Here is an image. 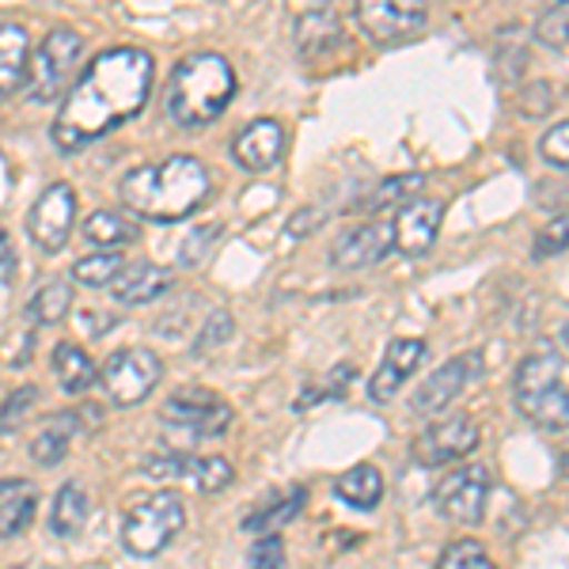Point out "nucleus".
<instances>
[{
  "mask_svg": "<svg viewBox=\"0 0 569 569\" xmlns=\"http://www.w3.org/2000/svg\"><path fill=\"white\" fill-rule=\"evenodd\" d=\"M220 236V228L217 224H206V228H194V232L187 236V240L179 243V251H176V259L179 266H198L201 259L209 254V247H213V240Z\"/></svg>",
  "mask_w": 569,
  "mask_h": 569,
  "instance_id": "obj_39",
  "label": "nucleus"
},
{
  "mask_svg": "<svg viewBox=\"0 0 569 569\" xmlns=\"http://www.w3.org/2000/svg\"><path fill=\"white\" fill-rule=\"evenodd\" d=\"M525 66H528L525 46H505V50H498V80H505V84L525 77Z\"/></svg>",
  "mask_w": 569,
  "mask_h": 569,
  "instance_id": "obj_43",
  "label": "nucleus"
},
{
  "mask_svg": "<svg viewBox=\"0 0 569 569\" xmlns=\"http://www.w3.org/2000/svg\"><path fill=\"white\" fill-rule=\"evenodd\" d=\"M517 410L539 429H569V388L562 376V361L555 353H528L512 380Z\"/></svg>",
  "mask_w": 569,
  "mask_h": 569,
  "instance_id": "obj_4",
  "label": "nucleus"
},
{
  "mask_svg": "<svg viewBox=\"0 0 569 569\" xmlns=\"http://www.w3.org/2000/svg\"><path fill=\"white\" fill-rule=\"evenodd\" d=\"M440 224H445V201L440 198H415L410 206H402L391 220L395 251L410 254V259L433 251Z\"/></svg>",
  "mask_w": 569,
  "mask_h": 569,
  "instance_id": "obj_15",
  "label": "nucleus"
},
{
  "mask_svg": "<svg viewBox=\"0 0 569 569\" xmlns=\"http://www.w3.org/2000/svg\"><path fill=\"white\" fill-rule=\"evenodd\" d=\"M536 39L550 46V50H566L569 46V0H558V4H550L539 12Z\"/></svg>",
  "mask_w": 569,
  "mask_h": 569,
  "instance_id": "obj_33",
  "label": "nucleus"
},
{
  "mask_svg": "<svg viewBox=\"0 0 569 569\" xmlns=\"http://www.w3.org/2000/svg\"><path fill=\"white\" fill-rule=\"evenodd\" d=\"M391 251H395L391 220H365V224L338 236L335 251H330V262H335L338 270H365V266L388 259Z\"/></svg>",
  "mask_w": 569,
  "mask_h": 569,
  "instance_id": "obj_16",
  "label": "nucleus"
},
{
  "mask_svg": "<svg viewBox=\"0 0 569 569\" xmlns=\"http://www.w3.org/2000/svg\"><path fill=\"white\" fill-rule=\"evenodd\" d=\"M479 426H475L471 415H448L426 426L421 433L415 437L410 445V456H415L418 467H440V463H452V460H463L479 448Z\"/></svg>",
  "mask_w": 569,
  "mask_h": 569,
  "instance_id": "obj_9",
  "label": "nucleus"
},
{
  "mask_svg": "<svg viewBox=\"0 0 569 569\" xmlns=\"http://www.w3.org/2000/svg\"><path fill=\"white\" fill-rule=\"evenodd\" d=\"M335 498L346 501L357 512H369L383 501V475L376 463H357L335 479Z\"/></svg>",
  "mask_w": 569,
  "mask_h": 569,
  "instance_id": "obj_24",
  "label": "nucleus"
},
{
  "mask_svg": "<svg viewBox=\"0 0 569 569\" xmlns=\"http://www.w3.org/2000/svg\"><path fill=\"white\" fill-rule=\"evenodd\" d=\"M171 281L176 278H171V270H163V266L133 262L118 273L114 284H110V297L122 308H144V305H152V300H160L163 292L171 289Z\"/></svg>",
  "mask_w": 569,
  "mask_h": 569,
  "instance_id": "obj_19",
  "label": "nucleus"
},
{
  "mask_svg": "<svg viewBox=\"0 0 569 569\" xmlns=\"http://www.w3.org/2000/svg\"><path fill=\"white\" fill-rule=\"evenodd\" d=\"M482 365H486V357L479 350H471V353H460V357H452V361L440 365V369H433L426 376V383L415 391V399H410L415 415H445V410L467 391V383L482 372Z\"/></svg>",
  "mask_w": 569,
  "mask_h": 569,
  "instance_id": "obj_12",
  "label": "nucleus"
},
{
  "mask_svg": "<svg viewBox=\"0 0 569 569\" xmlns=\"http://www.w3.org/2000/svg\"><path fill=\"white\" fill-rule=\"evenodd\" d=\"M16 569H53V566H46V562H23V566H16Z\"/></svg>",
  "mask_w": 569,
  "mask_h": 569,
  "instance_id": "obj_47",
  "label": "nucleus"
},
{
  "mask_svg": "<svg viewBox=\"0 0 569 569\" xmlns=\"http://www.w3.org/2000/svg\"><path fill=\"white\" fill-rule=\"evenodd\" d=\"M72 308V284L69 281H46L31 300H27V323L34 327H53L69 316Z\"/></svg>",
  "mask_w": 569,
  "mask_h": 569,
  "instance_id": "obj_30",
  "label": "nucleus"
},
{
  "mask_svg": "<svg viewBox=\"0 0 569 569\" xmlns=\"http://www.w3.org/2000/svg\"><path fill=\"white\" fill-rule=\"evenodd\" d=\"M80 53H84V39H80L72 27H53V31L46 34L39 42V50L31 53V66H27V91H31L34 103H53V99H61Z\"/></svg>",
  "mask_w": 569,
  "mask_h": 569,
  "instance_id": "obj_6",
  "label": "nucleus"
},
{
  "mask_svg": "<svg viewBox=\"0 0 569 569\" xmlns=\"http://www.w3.org/2000/svg\"><path fill=\"white\" fill-rule=\"evenodd\" d=\"M152 96V58L137 46H118L80 72V80L61 103L53 122V144L61 152H80L110 130L126 126L144 110Z\"/></svg>",
  "mask_w": 569,
  "mask_h": 569,
  "instance_id": "obj_1",
  "label": "nucleus"
},
{
  "mask_svg": "<svg viewBox=\"0 0 569 569\" xmlns=\"http://www.w3.org/2000/svg\"><path fill=\"white\" fill-rule=\"evenodd\" d=\"M421 187H426V176H421V171H407V176H391V179H383L369 198L357 201V209H365V213L402 209V206H410V201L418 198V190H421Z\"/></svg>",
  "mask_w": 569,
  "mask_h": 569,
  "instance_id": "obj_28",
  "label": "nucleus"
},
{
  "mask_svg": "<svg viewBox=\"0 0 569 569\" xmlns=\"http://www.w3.org/2000/svg\"><path fill=\"white\" fill-rule=\"evenodd\" d=\"M80 429V418L77 415H53L42 421V429L31 437V460L39 467H53L69 456V445Z\"/></svg>",
  "mask_w": 569,
  "mask_h": 569,
  "instance_id": "obj_25",
  "label": "nucleus"
},
{
  "mask_svg": "<svg viewBox=\"0 0 569 569\" xmlns=\"http://www.w3.org/2000/svg\"><path fill=\"white\" fill-rule=\"evenodd\" d=\"M308 505V490L305 486H289V490L273 493L270 501H262L259 509L251 512V517L243 520V531H251V536H278L284 525H292V520L305 512Z\"/></svg>",
  "mask_w": 569,
  "mask_h": 569,
  "instance_id": "obj_23",
  "label": "nucleus"
},
{
  "mask_svg": "<svg viewBox=\"0 0 569 569\" xmlns=\"http://www.w3.org/2000/svg\"><path fill=\"white\" fill-rule=\"evenodd\" d=\"M357 20H361L372 42L388 46L415 39L429 23V8L418 4V0H369V4H357Z\"/></svg>",
  "mask_w": 569,
  "mask_h": 569,
  "instance_id": "obj_14",
  "label": "nucleus"
},
{
  "mask_svg": "<svg viewBox=\"0 0 569 569\" xmlns=\"http://www.w3.org/2000/svg\"><path fill=\"white\" fill-rule=\"evenodd\" d=\"M353 365H338L335 372H327L323 380H316V383H308L305 391L297 395V402L292 407L297 410H311V407H319V402H327V399H342L346 388L353 383Z\"/></svg>",
  "mask_w": 569,
  "mask_h": 569,
  "instance_id": "obj_32",
  "label": "nucleus"
},
{
  "mask_svg": "<svg viewBox=\"0 0 569 569\" xmlns=\"http://www.w3.org/2000/svg\"><path fill=\"white\" fill-rule=\"evenodd\" d=\"M187 528V505L176 490H160L137 501L122 520V547L133 558H156Z\"/></svg>",
  "mask_w": 569,
  "mask_h": 569,
  "instance_id": "obj_5",
  "label": "nucleus"
},
{
  "mask_svg": "<svg viewBox=\"0 0 569 569\" xmlns=\"http://www.w3.org/2000/svg\"><path fill=\"white\" fill-rule=\"evenodd\" d=\"M569 251V209L558 217H550L543 228H539L536 236V247H531V254L536 259H555V254Z\"/></svg>",
  "mask_w": 569,
  "mask_h": 569,
  "instance_id": "obj_35",
  "label": "nucleus"
},
{
  "mask_svg": "<svg viewBox=\"0 0 569 569\" xmlns=\"http://www.w3.org/2000/svg\"><path fill=\"white\" fill-rule=\"evenodd\" d=\"M562 338H566V346H569V327H566V330H562Z\"/></svg>",
  "mask_w": 569,
  "mask_h": 569,
  "instance_id": "obj_48",
  "label": "nucleus"
},
{
  "mask_svg": "<svg viewBox=\"0 0 569 569\" xmlns=\"http://www.w3.org/2000/svg\"><path fill=\"white\" fill-rule=\"evenodd\" d=\"M31 353H34L31 330H12V335L4 338V346H0V365H4V369H23V365L31 361Z\"/></svg>",
  "mask_w": 569,
  "mask_h": 569,
  "instance_id": "obj_42",
  "label": "nucleus"
},
{
  "mask_svg": "<svg viewBox=\"0 0 569 569\" xmlns=\"http://www.w3.org/2000/svg\"><path fill=\"white\" fill-rule=\"evenodd\" d=\"M232 152H236V163L247 171L278 168V160L284 152V126L273 122V118H254V122L236 137Z\"/></svg>",
  "mask_w": 569,
  "mask_h": 569,
  "instance_id": "obj_18",
  "label": "nucleus"
},
{
  "mask_svg": "<svg viewBox=\"0 0 569 569\" xmlns=\"http://www.w3.org/2000/svg\"><path fill=\"white\" fill-rule=\"evenodd\" d=\"M141 471L160 482H190L201 493H220L236 479L224 456H152Z\"/></svg>",
  "mask_w": 569,
  "mask_h": 569,
  "instance_id": "obj_13",
  "label": "nucleus"
},
{
  "mask_svg": "<svg viewBox=\"0 0 569 569\" xmlns=\"http://www.w3.org/2000/svg\"><path fill=\"white\" fill-rule=\"evenodd\" d=\"M34 402H39V388H20V391H12V399L0 407V433H16V429L23 426V418L34 410Z\"/></svg>",
  "mask_w": 569,
  "mask_h": 569,
  "instance_id": "obj_36",
  "label": "nucleus"
},
{
  "mask_svg": "<svg viewBox=\"0 0 569 569\" xmlns=\"http://www.w3.org/2000/svg\"><path fill=\"white\" fill-rule=\"evenodd\" d=\"M247 569H289L281 536H262L259 543L251 547V555H247Z\"/></svg>",
  "mask_w": 569,
  "mask_h": 569,
  "instance_id": "obj_40",
  "label": "nucleus"
},
{
  "mask_svg": "<svg viewBox=\"0 0 569 569\" xmlns=\"http://www.w3.org/2000/svg\"><path fill=\"white\" fill-rule=\"evenodd\" d=\"M88 525V493L80 482H66L53 493V512H50V531L61 539H77Z\"/></svg>",
  "mask_w": 569,
  "mask_h": 569,
  "instance_id": "obj_26",
  "label": "nucleus"
},
{
  "mask_svg": "<svg viewBox=\"0 0 569 569\" xmlns=\"http://www.w3.org/2000/svg\"><path fill=\"white\" fill-rule=\"evenodd\" d=\"M163 421H171L176 429H190L194 437H224L236 421V410L228 407L220 395L213 391H176L168 402H163Z\"/></svg>",
  "mask_w": 569,
  "mask_h": 569,
  "instance_id": "obj_10",
  "label": "nucleus"
},
{
  "mask_svg": "<svg viewBox=\"0 0 569 569\" xmlns=\"http://www.w3.org/2000/svg\"><path fill=\"white\" fill-rule=\"evenodd\" d=\"M80 323L91 330V338H99L107 327H114V316H96V311H84V316H80Z\"/></svg>",
  "mask_w": 569,
  "mask_h": 569,
  "instance_id": "obj_45",
  "label": "nucleus"
},
{
  "mask_svg": "<svg viewBox=\"0 0 569 569\" xmlns=\"http://www.w3.org/2000/svg\"><path fill=\"white\" fill-rule=\"evenodd\" d=\"M539 152H543V160L550 168L569 171V118L558 126H550V130L539 137Z\"/></svg>",
  "mask_w": 569,
  "mask_h": 569,
  "instance_id": "obj_37",
  "label": "nucleus"
},
{
  "mask_svg": "<svg viewBox=\"0 0 569 569\" xmlns=\"http://www.w3.org/2000/svg\"><path fill=\"white\" fill-rule=\"evenodd\" d=\"M209 190H213L209 171L194 156H168L160 163H141V168L126 171L122 182H118L122 206L133 217L156 220V224L190 217L209 198Z\"/></svg>",
  "mask_w": 569,
  "mask_h": 569,
  "instance_id": "obj_2",
  "label": "nucleus"
},
{
  "mask_svg": "<svg viewBox=\"0 0 569 569\" xmlns=\"http://www.w3.org/2000/svg\"><path fill=\"white\" fill-rule=\"evenodd\" d=\"M141 236L133 217L122 213H110V209H99V213L84 217V240L91 247H103V251H118V247L133 243Z\"/></svg>",
  "mask_w": 569,
  "mask_h": 569,
  "instance_id": "obj_27",
  "label": "nucleus"
},
{
  "mask_svg": "<svg viewBox=\"0 0 569 569\" xmlns=\"http://www.w3.org/2000/svg\"><path fill=\"white\" fill-rule=\"evenodd\" d=\"M122 270H126V259L118 251H91L72 266V278L80 284H88V289H103V284H114Z\"/></svg>",
  "mask_w": 569,
  "mask_h": 569,
  "instance_id": "obj_31",
  "label": "nucleus"
},
{
  "mask_svg": "<svg viewBox=\"0 0 569 569\" xmlns=\"http://www.w3.org/2000/svg\"><path fill=\"white\" fill-rule=\"evenodd\" d=\"M236 96V72L220 53H194L179 61L168 84V114L182 130H206Z\"/></svg>",
  "mask_w": 569,
  "mask_h": 569,
  "instance_id": "obj_3",
  "label": "nucleus"
},
{
  "mask_svg": "<svg viewBox=\"0 0 569 569\" xmlns=\"http://www.w3.org/2000/svg\"><path fill=\"white\" fill-rule=\"evenodd\" d=\"M558 471H562L566 479H569V445L562 448V456H558Z\"/></svg>",
  "mask_w": 569,
  "mask_h": 569,
  "instance_id": "obj_46",
  "label": "nucleus"
},
{
  "mask_svg": "<svg viewBox=\"0 0 569 569\" xmlns=\"http://www.w3.org/2000/svg\"><path fill=\"white\" fill-rule=\"evenodd\" d=\"M12 273H16V254H12V247H8L4 228H0V281H12Z\"/></svg>",
  "mask_w": 569,
  "mask_h": 569,
  "instance_id": "obj_44",
  "label": "nucleus"
},
{
  "mask_svg": "<svg viewBox=\"0 0 569 569\" xmlns=\"http://www.w3.org/2000/svg\"><path fill=\"white\" fill-rule=\"evenodd\" d=\"M437 569H498L493 558L486 555L482 543L475 539H456V543L445 547V555L437 558Z\"/></svg>",
  "mask_w": 569,
  "mask_h": 569,
  "instance_id": "obj_34",
  "label": "nucleus"
},
{
  "mask_svg": "<svg viewBox=\"0 0 569 569\" xmlns=\"http://www.w3.org/2000/svg\"><path fill=\"white\" fill-rule=\"evenodd\" d=\"M228 338H232V316H228L224 308H213V316L206 319V327H201V335L194 342V353L217 350V346H224Z\"/></svg>",
  "mask_w": 569,
  "mask_h": 569,
  "instance_id": "obj_38",
  "label": "nucleus"
},
{
  "mask_svg": "<svg viewBox=\"0 0 569 569\" xmlns=\"http://www.w3.org/2000/svg\"><path fill=\"white\" fill-rule=\"evenodd\" d=\"M77 224V194H72L69 182H53L42 190V198L27 213V236L42 247V251H61L72 236Z\"/></svg>",
  "mask_w": 569,
  "mask_h": 569,
  "instance_id": "obj_11",
  "label": "nucleus"
},
{
  "mask_svg": "<svg viewBox=\"0 0 569 569\" xmlns=\"http://www.w3.org/2000/svg\"><path fill=\"white\" fill-rule=\"evenodd\" d=\"M342 46V16L330 8H311L297 20V50L305 61H323Z\"/></svg>",
  "mask_w": 569,
  "mask_h": 569,
  "instance_id": "obj_20",
  "label": "nucleus"
},
{
  "mask_svg": "<svg viewBox=\"0 0 569 569\" xmlns=\"http://www.w3.org/2000/svg\"><path fill=\"white\" fill-rule=\"evenodd\" d=\"M53 372H58V383L69 395L88 391L91 383H96V376H99V369L91 365V357L80 350L77 342H61L58 350H53Z\"/></svg>",
  "mask_w": 569,
  "mask_h": 569,
  "instance_id": "obj_29",
  "label": "nucleus"
},
{
  "mask_svg": "<svg viewBox=\"0 0 569 569\" xmlns=\"http://www.w3.org/2000/svg\"><path fill=\"white\" fill-rule=\"evenodd\" d=\"M550 107H555V84H547V80H536L517 96V110L528 118H543Z\"/></svg>",
  "mask_w": 569,
  "mask_h": 569,
  "instance_id": "obj_41",
  "label": "nucleus"
},
{
  "mask_svg": "<svg viewBox=\"0 0 569 569\" xmlns=\"http://www.w3.org/2000/svg\"><path fill=\"white\" fill-rule=\"evenodd\" d=\"M163 376V361L144 346H130V350H114L99 369V380L110 395L114 407H141L152 395V388Z\"/></svg>",
  "mask_w": 569,
  "mask_h": 569,
  "instance_id": "obj_7",
  "label": "nucleus"
},
{
  "mask_svg": "<svg viewBox=\"0 0 569 569\" xmlns=\"http://www.w3.org/2000/svg\"><path fill=\"white\" fill-rule=\"evenodd\" d=\"M39 490L27 479H0V539H16L31 528Z\"/></svg>",
  "mask_w": 569,
  "mask_h": 569,
  "instance_id": "obj_22",
  "label": "nucleus"
},
{
  "mask_svg": "<svg viewBox=\"0 0 569 569\" xmlns=\"http://www.w3.org/2000/svg\"><path fill=\"white\" fill-rule=\"evenodd\" d=\"M31 66V39L20 23H0V103L27 84Z\"/></svg>",
  "mask_w": 569,
  "mask_h": 569,
  "instance_id": "obj_21",
  "label": "nucleus"
},
{
  "mask_svg": "<svg viewBox=\"0 0 569 569\" xmlns=\"http://www.w3.org/2000/svg\"><path fill=\"white\" fill-rule=\"evenodd\" d=\"M490 490H493V479L482 463H463L456 467L452 475H445L437 486V509L445 512L448 520L456 525H482L486 517V505H490Z\"/></svg>",
  "mask_w": 569,
  "mask_h": 569,
  "instance_id": "obj_8",
  "label": "nucleus"
},
{
  "mask_svg": "<svg viewBox=\"0 0 569 569\" xmlns=\"http://www.w3.org/2000/svg\"><path fill=\"white\" fill-rule=\"evenodd\" d=\"M426 357H429L426 338H395V342L388 346V353H383L380 369H376L372 380H369V399L372 402H391L395 395L402 391V383L421 369Z\"/></svg>",
  "mask_w": 569,
  "mask_h": 569,
  "instance_id": "obj_17",
  "label": "nucleus"
}]
</instances>
